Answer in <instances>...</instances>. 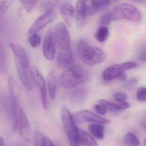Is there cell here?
Segmentation results:
<instances>
[{
	"label": "cell",
	"instance_id": "cell-1",
	"mask_svg": "<svg viewBox=\"0 0 146 146\" xmlns=\"http://www.w3.org/2000/svg\"><path fill=\"white\" fill-rule=\"evenodd\" d=\"M9 46L14 54L20 81L27 91H31L33 89L34 78L27 52L23 47L17 43L10 42Z\"/></svg>",
	"mask_w": 146,
	"mask_h": 146
},
{
	"label": "cell",
	"instance_id": "cell-2",
	"mask_svg": "<svg viewBox=\"0 0 146 146\" xmlns=\"http://www.w3.org/2000/svg\"><path fill=\"white\" fill-rule=\"evenodd\" d=\"M89 78L88 72L80 65L72 66L60 75V82L65 88L71 89L87 81Z\"/></svg>",
	"mask_w": 146,
	"mask_h": 146
},
{
	"label": "cell",
	"instance_id": "cell-3",
	"mask_svg": "<svg viewBox=\"0 0 146 146\" xmlns=\"http://www.w3.org/2000/svg\"><path fill=\"white\" fill-rule=\"evenodd\" d=\"M77 50L81 60L87 65L98 64L106 59V54L102 49L97 47L90 46L83 40L78 42Z\"/></svg>",
	"mask_w": 146,
	"mask_h": 146
},
{
	"label": "cell",
	"instance_id": "cell-4",
	"mask_svg": "<svg viewBox=\"0 0 146 146\" xmlns=\"http://www.w3.org/2000/svg\"><path fill=\"white\" fill-rule=\"evenodd\" d=\"M62 125L71 146H79L81 142L79 129L77 127L76 120L69 109L64 107L61 111Z\"/></svg>",
	"mask_w": 146,
	"mask_h": 146
},
{
	"label": "cell",
	"instance_id": "cell-5",
	"mask_svg": "<svg viewBox=\"0 0 146 146\" xmlns=\"http://www.w3.org/2000/svg\"><path fill=\"white\" fill-rule=\"evenodd\" d=\"M8 85L9 93L8 111L13 129L16 131L19 129L20 109H19L17 84L13 77L10 76L8 78Z\"/></svg>",
	"mask_w": 146,
	"mask_h": 146
},
{
	"label": "cell",
	"instance_id": "cell-6",
	"mask_svg": "<svg viewBox=\"0 0 146 146\" xmlns=\"http://www.w3.org/2000/svg\"><path fill=\"white\" fill-rule=\"evenodd\" d=\"M113 21L127 20L139 23L142 20V16L139 10L133 5L122 3L117 5L112 12Z\"/></svg>",
	"mask_w": 146,
	"mask_h": 146
},
{
	"label": "cell",
	"instance_id": "cell-7",
	"mask_svg": "<svg viewBox=\"0 0 146 146\" xmlns=\"http://www.w3.org/2000/svg\"><path fill=\"white\" fill-rule=\"evenodd\" d=\"M56 44L62 51L70 49L71 37L69 31L63 23L57 24L52 30Z\"/></svg>",
	"mask_w": 146,
	"mask_h": 146
},
{
	"label": "cell",
	"instance_id": "cell-8",
	"mask_svg": "<svg viewBox=\"0 0 146 146\" xmlns=\"http://www.w3.org/2000/svg\"><path fill=\"white\" fill-rule=\"evenodd\" d=\"M137 64L135 62H128L113 65L108 67L104 71L102 77L104 80L108 82L112 81L124 73L125 71L135 68Z\"/></svg>",
	"mask_w": 146,
	"mask_h": 146
},
{
	"label": "cell",
	"instance_id": "cell-9",
	"mask_svg": "<svg viewBox=\"0 0 146 146\" xmlns=\"http://www.w3.org/2000/svg\"><path fill=\"white\" fill-rule=\"evenodd\" d=\"M76 122L78 123H93L106 124L110 123V120L99 115H96L92 112L87 110H81L75 113L74 115Z\"/></svg>",
	"mask_w": 146,
	"mask_h": 146
},
{
	"label": "cell",
	"instance_id": "cell-10",
	"mask_svg": "<svg viewBox=\"0 0 146 146\" xmlns=\"http://www.w3.org/2000/svg\"><path fill=\"white\" fill-rule=\"evenodd\" d=\"M32 73L35 83L40 90L43 108L45 109H48V102L45 80L39 71L36 67H34L32 69Z\"/></svg>",
	"mask_w": 146,
	"mask_h": 146
},
{
	"label": "cell",
	"instance_id": "cell-11",
	"mask_svg": "<svg viewBox=\"0 0 146 146\" xmlns=\"http://www.w3.org/2000/svg\"><path fill=\"white\" fill-rule=\"evenodd\" d=\"M56 45L52 30L48 31L45 36L42 48L44 57L48 60H52L54 58Z\"/></svg>",
	"mask_w": 146,
	"mask_h": 146
},
{
	"label": "cell",
	"instance_id": "cell-12",
	"mask_svg": "<svg viewBox=\"0 0 146 146\" xmlns=\"http://www.w3.org/2000/svg\"><path fill=\"white\" fill-rule=\"evenodd\" d=\"M54 16V10H50L45 12L33 23L29 31V34H36L42 29L52 21Z\"/></svg>",
	"mask_w": 146,
	"mask_h": 146
},
{
	"label": "cell",
	"instance_id": "cell-13",
	"mask_svg": "<svg viewBox=\"0 0 146 146\" xmlns=\"http://www.w3.org/2000/svg\"><path fill=\"white\" fill-rule=\"evenodd\" d=\"M19 130L20 136L26 141H29L31 134V128L29 119L23 109L19 111Z\"/></svg>",
	"mask_w": 146,
	"mask_h": 146
},
{
	"label": "cell",
	"instance_id": "cell-14",
	"mask_svg": "<svg viewBox=\"0 0 146 146\" xmlns=\"http://www.w3.org/2000/svg\"><path fill=\"white\" fill-rule=\"evenodd\" d=\"M59 11L63 19L69 26H71L75 17V10L72 5L64 1L60 4Z\"/></svg>",
	"mask_w": 146,
	"mask_h": 146
},
{
	"label": "cell",
	"instance_id": "cell-15",
	"mask_svg": "<svg viewBox=\"0 0 146 146\" xmlns=\"http://www.w3.org/2000/svg\"><path fill=\"white\" fill-rule=\"evenodd\" d=\"M56 61L59 67L62 69H68L71 67L74 61L73 54L71 49L59 52L57 54Z\"/></svg>",
	"mask_w": 146,
	"mask_h": 146
},
{
	"label": "cell",
	"instance_id": "cell-16",
	"mask_svg": "<svg viewBox=\"0 0 146 146\" xmlns=\"http://www.w3.org/2000/svg\"><path fill=\"white\" fill-rule=\"evenodd\" d=\"M87 15V2L78 1L76 7V23L78 28H81L84 25Z\"/></svg>",
	"mask_w": 146,
	"mask_h": 146
},
{
	"label": "cell",
	"instance_id": "cell-17",
	"mask_svg": "<svg viewBox=\"0 0 146 146\" xmlns=\"http://www.w3.org/2000/svg\"><path fill=\"white\" fill-rule=\"evenodd\" d=\"M87 90L84 88H78L73 90L70 95V100L71 103L76 106L82 104L87 98Z\"/></svg>",
	"mask_w": 146,
	"mask_h": 146
},
{
	"label": "cell",
	"instance_id": "cell-18",
	"mask_svg": "<svg viewBox=\"0 0 146 146\" xmlns=\"http://www.w3.org/2000/svg\"><path fill=\"white\" fill-rule=\"evenodd\" d=\"M47 85L49 96L52 100H54L57 93V82L53 72H51L48 76Z\"/></svg>",
	"mask_w": 146,
	"mask_h": 146
},
{
	"label": "cell",
	"instance_id": "cell-19",
	"mask_svg": "<svg viewBox=\"0 0 146 146\" xmlns=\"http://www.w3.org/2000/svg\"><path fill=\"white\" fill-rule=\"evenodd\" d=\"M81 143L86 146H98L96 140L88 132L82 129H79Z\"/></svg>",
	"mask_w": 146,
	"mask_h": 146
},
{
	"label": "cell",
	"instance_id": "cell-20",
	"mask_svg": "<svg viewBox=\"0 0 146 146\" xmlns=\"http://www.w3.org/2000/svg\"><path fill=\"white\" fill-rule=\"evenodd\" d=\"M89 131L95 137L99 140L104 138L105 126L99 123H92L88 126Z\"/></svg>",
	"mask_w": 146,
	"mask_h": 146
},
{
	"label": "cell",
	"instance_id": "cell-21",
	"mask_svg": "<svg viewBox=\"0 0 146 146\" xmlns=\"http://www.w3.org/2000/svg\"><path fill=\"white\" fill-rule=\"evenodd\" d=\"M124 143L128 146H137L140 145V141L137 137L131 132L125 134L124 137Z\"/></svg>",
	"mask_w": 146,
	"mask_h": 146
},
{
	"label": "cell",
	"instance_id": "cell-22",
	"mask_svg": "<svg viewBox=\"0 0 146 146\" xmlns=\"http://www.w3.org/2000/svg\"><path fill=\"white\" fill-rule=\"evenodd\" d=\"M86 2L87 15L88 16H93L101 10L100 7L97 1H90Z\"/></svg>",
	"mask_w": 146,
	"mask_h": 146
},
{
	"label": "cell",
	"instance_id": "cell-23",
	"mask_svg": "<svg viewBox=\"0 0 146 146\" xmlns=\"http://www.w3.org/2000/svg\"><path fill=\"white\" fill-rule=\"evenodd\" d=\"M109 35V29L106 26H101L95 34V37L98 41L103 42L106 41Z\"/></svg>",
	"mask_w": 146,
	"mask_h": 146
},
{
	"label": "cell",
	"instance_id": "cell-24",
	"mask_svg": "<svg viewBox=\"0 0 146 146\" xmlns=\"http://www.w3.org/2000/svg\"><path fill=\"white\" fill-rule=\"evenodd\" d=\"M99 102L100 104H101L105 108L107 111L113 113H118L120 111V110L118 109L113 102H111L106 100L101 99L99 100Z\"/></svg>",
	"mask_w": 146,
	"mask_h": 146
},
{
	"label": "cell",
	"instance_id": "cell-25",
	"mask_svg": "<svg viewBox=\"0 0 146 146\" xmlns=\"http://www.w3.org/2000/svg\"><path fill=\"white\" fill-rule=\"evenodd\" d=\"M58 3L59 1H42L40 4V7L41 10L46 12L49 10H54Z\"/></svg>",
	"mask_w": 146,
	"mask_h": 146
},
{
	"label": "cell",
	"instance_id": "cell-26",
	"mask_svg": "<svg viewBox=\"0 0 146 146\" xmlns=\"http://www.w3.org/2000/svg\"><path fill=\"white\" fill-rule=\"evenodd\" d=\"M22 3L25 11L28 13H30L34 10L38 3V1H21Z\"/></svg>",
	"mask_w": 146,
	"mask_h": 146
},
{
	"label": "cell",
	"instance_id": "cell-27",
	"mask_svg": "<svg viewBox=\"0 0 146 146\" xmlns=\"http://www.w3.org/2000/svg\"><path fill=\"white\" fill-rule=\"evenodd\" d=\"M112 20H113L112 12H108L101 17L99 23L102 26H106L111 23Z\"/></svg>",
	"mask_w": 146,
	"mask_h": 146
},
{
	"label": "cell",
	"instance_id": "cell-28",
	"mask_svg": "<svg viewBox=\"0 0 146 146\" xmlns=\"http://www.w3.org/2000/svg\"><path fill=\"white\" fill-rule=\"evenodd\" d=\"M137 59L139 61L146 62V43L141 44L137 52Z\"/></svg>",
	"mask_w": 146,
	"mask_h": 146
},
{
	"label": "cell",
	"instance_id": "cell-29",
	"mask_svg": "<svg viewBox=\"0 0 146 146\" xmlns=\"http://www.w3.org/2000/svg\"><path fill=\"white\" fill-rule=\"evenodd\" d=\"M40 37L36 34H32L29 38V42L33 47L36 48L40 43Z\"/></svg>",
	"mask_w": 146,
	"mask_h": 146
},
{
	"label": "cell",
	"instance_id": "cell-30",
	"mask_svg": "<svg viewBox=\"0 0 146 146\" xmlns=\"http://www.w3.org/2000/svg\"><path fill=\"white\" fill-rule=\"evenodd\" d=\"M136 97L139 101H146V88H140L137 92Z\"/></svg>",
	"mask_w": 146,
	"mask_h": 146
},
{
	"label": "cell",
	"instance_id": "cell-31",
	"mask_svg": "<svg viewBox=\"0 0 146 146\" xmlns=\"http://www.w3.org/2000/svg\"><path fill=\"white\" fill-rule=\"evenodd\" d=\"M14 1H3L1 2L0 11L1 14H4L7 11V9Z\"/></svg>",
	"mask_w": 146,
	"mask_h": 146
},
{
	"label": "cell",
	"instance_id": "cell-32",
	"mask_svg": "<svg viewBox=\"0 0 146 146\" xmlns=\"http://www.w3.org/2000/svg\"><path fill=\"white\" fill-rule=\"evenodd\" d=\"M113 102L117 106L118 109L120 110V111L129 108L130 106L129 103L125 101H115V102Z\"/></svg>",
	"mask_w": 146,
	"mask_h": 146
},
{
	"label": "cell",
	"instance_id": "cell-33",
	"mask_svg": "<svg viewBox=\"0 0 146 146\" xmlns=\"http://www.w3.org/2000/svg\"><path fill=\"white\" fill-rule=\"evenodd\" d=\"M113 97L115 101H123L127 99V95L123 92H118L115 93L113 95Z\"/></svg>",
	"mask_w": 146,
	"mask_h": 146
},
{
	"label": "cell",
	"instance_id": "cell-34",
	"mask_svg": "<svg viewBox=\"0 0 146 146\" xmlns=\"http://www.w3.org/2000/svg\"><path fill=\"white\" fill-rule=\"evenodd\" d=\"M94 109L98 114L100 115H105L106 113V109L100 104H96L94 106Z\"/></svg>",
	"mask_w": 146,
	"mask_h": 146
},
{
	"label": "cell",
	"instance_id": "cell-35",
	"mask_svg": "<svg viewBox=\"0 0 146 146\" xmlns=\"http://www.w3.org/2000/svg\"><path fill=\"white\" fill-rule=\"evenodd\" d=\"M40 146H54L51 140L46 136L42 137Z\"/></svg>",
	"mask_w": 146,
	"mask_h": 146
},
{
	"label": "cell",
	"instance_id": "cell-36",
	"mask_svg": "<svg viewBox=\"0 0 146 146\" xmlns=\"http://www.w3.org/2000/svg\"><path fill=\"white\" fill-rule=\"evenodd\" d=\"M97 1L100 7L101 10L105 9L112 4L113 2H114V1H108V0H100V1Z\"/></svg>",
	"mask_w": 146,
	"mask_h": 146
},
{
	"label": "cell",
	"instance_id": "cell-37",
	"mask_svg": "<svg viewBox=\"0 0 146 146\" xmlns=\"http://www.w3.org/2000/svg\"><path fill=\"white\" fill-rule=\"evenodd\" d=\"M137 79L136 78H131L125 83L124 86L125 88H133L137 84Z\"/></svg>",
	"mask_w": 146,
	"mask_h": 146
},
{
	"label": "cell",
	"instance_id": "cell-38",
	"mask_svg": "<svg viewBox=\"0 0 146 146\" xmlns=\"http://www.w3.org/2000/svg\"><path fill=\"white\" fill-rule=\"evenodd\" d=\"M5 53L4 49H1V70L5 69Z\"/></svg>",
	"mask_w": 146,
	"mask_h": 146
},
{
	"label": "cell",
	"instance_id": "cell-39",
	"mask_svg": "<svg viewBox=\"0 0 146 146\" xmlns=\"http://www.w3.org/2000/svg\"><path fill=\"white\" fill-rule=\"evenodd\" d=\"M127 75L125 73H122L118 78L117 79L119 80L120 81H122V82H124L126 80V78H127Z\"/></svg>",
	"mask_w": 146,
	"mask_h": 146
},
{
	"label": "cell",
	"instance_id": "cell-40",
	"mask_svg": "<svg viewBox=\"0 0 146 146\" xmlns=\"http://www.w3.org/2000/svg\"><path fill=\"white\" fill-rule=\"evenodd\" d=\"M0 146H5V141L1 137L0 138Z\"/></svg>",
	"mask_w": 146,
	"mask_h": 146
},
{
	"label": "cell",
	"instance_id": "cell-41",
	"mask_svg": "<svg viewBox=\"0 0 146 146\" xmlns=\"http://www.w3.org/2000/svg\"><path fill=\"white\" fill-rule=\"evenodd\" d=\"M141 126L144 129L146 130V123H141Z\"/></svg>",
	"mask_w": 146,
	"mask_h": 146
},
{
	"label": "cell",
	"instance_id": "cell-42",
	"mask_svg": "<svg viewBox=\"0 0 146 146\" xmlns=\"http://www.w3.org/2000/svg\"><path fill=\"white\" fill-rule=\"evenodd\" d=\"M144 144H145V146H146V138L144 140Z\"/></svg>",
	"mask_w": 146,
	"mask_h": 146
}]
</instances>
